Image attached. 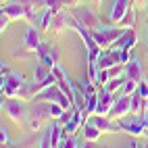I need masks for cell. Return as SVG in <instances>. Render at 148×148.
I'll return each instance as SVG.
<instances>
[{
    "label": "cell",
    "mask_w": 148,
    "mask_h": 148,
    "mask_svg": "<svg viewBox=\"0 0 148 148\" xmlns=\"http://www.w3.org/2000/svg\"><path fill=\"white\" fill-rule=\"evenodd\" d=\"M123 32L125 29L121 27V25H100V27H96V29H92V36H94V40L98 42V46L102 48H111L119 38L123 36Z\"/></svg>",
    "instance_id": "1"
},
{
    "label": "cell",
    "mask_w": 148,
    "mask_h": 148,
    "mask_svg": "<svg viewBox=\"0 0 148 148\" xmlns=\"http://www.w3.org/2000/svg\"><path fill=\"white\" fill-rule=\"evenodd\" d=\"M52 115H50V104L48 102H42V100H34V106L29 108V121H27V127H32L34 132L42 130L46 121H50Z\"/></svg>",
    "instance_id": "2"
},
{
    "label": "cell",
    "mask_w": 148,
    "mask_h": 148,
    "mask_svg": "<svg viewBox=\"0 0 148 148\" xmlns=\"http://www.w3.org/2000/svg\"><path fill=\"white\" fill-rule=\"evenodd\" d=\"M2 108L6 111V115L21 127V125H27L29 121V108L25 106V100L21 98H8L6 102H2Z\"/></svg>",
    "instance_id": "3"
},
{
    "label": "cell",
    "mask_w": 148,
    "mask_h": 148,
    "mask_svg": "<svg viewBox=\"0 0 148 148\" xmlns=\"http://www.w3.org/2000/svg\"><path fill=\"white\" fill-rule=\"evenodd\" d=\"M36 100H42V102H54V104H61L63 108L73 106V100H71V98H69V96H67L56 84L50 86V88H46V90H42L40 94L36 96Z\"/></svg>",
    "instance_id": "4"
},
{
    "label": "cell",
    "mask_w": 148,
    "mask_h": 148,
    "mask_svg": "<svg viewBox=\"0 0 148 148\" xmlns=\"http://www.w3.org/2000/svg\"><path fill=\"white\" fill-rule=\"evenodd\" d=\"M119 123H121V132L130 134V136H134V138L144 136V134L148 132L146 117H142V115H132V117L127 115V117H123V119H119Z\"/></svg>",
    "instance_id": "5"
},
{
    "label": "cell",
    "mask_w": 148,
    "mask_h": 148,
    "mask_svg": "<svg viewBox=\"0 0 148 148\" xmlns=\"http://www.w3.org/2000/svg\"><path fill=\"white\" fill-rule=\"evenodd\" d=\"M25 84V77L21 73L8 71L6 75H2V94L6 98H19V92Z\"/></svg>",
    "instance_id": "6"
},
{
    "label": "cell",
    "mask_w": 148,
    "mask_h": 148,
    "mask_svg": "<svg viewBox=\"0 0 148 148\" xmlns=\"http://www.w3.org/2000/svg\"><path fill=\"white\" fill-rule=\"evenodd\" d=\"M71 13L75 19H79V21L86 25V27H90V29H96V27H100V17L96 15V11H92V8H88V6H82V4H75L71 6Z\"/></svg>",
    "instance_id": "7"
},
{
    "label": "cell",
    "mask_w": 148,
    "mask_h": 148,
    "mask_svg": "<svg viewBox=\"0 0 148 148\" xmlns=\"http://www.w3.org/2000/svg\"><path fill=\"white\" fill-rule=\"evenodd\" d=\"M42 44V38H40V32H38L36 25H29L25 29V38H23V48L21 52L17 54H29V52H38V48Z\"/></svg>",
    "instance_id": "8"
},
{
    "label": "cell",
    "mask_w": 148,
    "mask_h": 148,
    "mask_svg": "<svg viewBox=\"0 0 148 148\" xmlns=\"http://www.w3.org/2000/svg\"><path fill=\"white\" fill-rule=\"evenodd\" d=\"M127 115H132V96L121 94V96L115 98V104L111 108V113H108V117L119 121V119H123V117H127Z\"/></svg>",
    "instance_id": "9"
},
{
    "label": "cell",
    "mask_w": 148,
    "mask_h": 148,
    "mask_svg": "<svg viewBox=\"0 0 148 148\" xmlns=\"http://www.w3.org/2000/svg\"><path fill=\"white\" fill-rule=\"evenodd\" d=\"M38 58L46 65V67H50V69H54L56 65H58V48L56 46H52V44H46V42H42L40 44V48H38Z\"/></svg>",
    "instance_id": "10"
},
{
    "label": "cell",
    "mask_w": 148,
    "mask_h": 148,
    "mask_svg": "<svg viewBox=\"0 0 148 148\" xmlns=\"http://www.w3.org/2000/svg\"><path fill=\"white\" fill-rule=\"evenodd\" d=\"M88 121L94 123V125H98L104 134H119V132H121V123L117 121V119H111L108 115H96V113H94Z\"/></svg>",
    "instance_id": "11"
},
{
    "label": "cell",
    "mask_w": 148,
    "mask_h": 148,
    "mask_svg": "<svg viewBox=\"0 0 148 148\" xmlns=\"http://www.w3.org/2000/svg\"><path fill=\"white\" fill-rule=\"evenodd\" d=\"M52 71H54V77H56V86L61 88V90L73 100V82H71V77L67 75V71L63 69V65L58 63V65L52 69Z\"/></svg>",
    "instance_id": "12"
},
{
    "label": "cell",
    "mask_w": 148,
    "mask_h": 148,
    "mask_svg": "<svg viewBox=\"0 0 148 148\" xmlns=\"http://www.w3.org/2000/svg\"><path fill=\"white\" fill-rule=\"evenodd\" d=\"M2 13L6 17H11V21H19V19H27L29 11L23 6V4H19L15 2V0H8V2L2 4Z\"/></svg>",
    "instance_id": "13"
},
{
    "label": "cell",
    "mask_w": 148,
    "mask_h": 148,
    "mask_svg": "<svg viewBox=\"0 0 148 148\" xmlns=\"http://www.w3.org/2000/svg\"><path fill=\"white\" fill-rule=\"evenodd\" d=\"M134 0H115L113 2V8H111V13H108V19H111V23H119L123 15L130 11V6H132Z\"/></svg>",
    "instance_id": "14"
},
{
    "label": "cell",
    "mask_w": 148,
    "mask_h": 148,
    "mask_svg": "<svg viewBox=\"0 0 148 148\" xmlns=\"http://www.w3.org/2000/svg\"><path fill=\"white\" fill-rule=\"evenodd\" d=\"M125 77L136 79V82H142L144 79V67H142V63H140V58H138V56H132L130 63L125 65Z\"/></svg>",
    "instance_id": "15"
},
{
    "label": "cell",
    "mask_w": 148,
    "mask_h": 148,
    "mask_svg": "<svg viewBox=\"0 0 148 148\" xmlns=\"http://www.w3.org/2000/svg\"><path fill=\"white\" fill-rule=\"evenodd\" d=\"M65 27H69V11H58L52 17V23H50V27H48V32L58 36Z\"/></svg>",
    "instance_id": "16"
},
{
    "label": "cell",
    "mask_w": 148,
    "mask_h": 148,
    "mask_svg": "<svg viewBox=\"0 0 148 148\" xmlns=\"http://www.w3.org/2000/svg\"><path fill=\"white\" fill-rule=\"evenodd\" d=\"M136 44H138V34H136V29H125L123 36H121L113 46L121 48V50H134Z\"/></svg>",
    "instance_id": "17"
},
{
    "label": "cell",
    "mask_w": 148,
    "mask_h": 148,
    "mask_svg": "<svg viewBox=\"0 0 148 148\" xmlns=\"http://www.w3.org/2000/svg\"><path fill=\"white\" fill-rule=\"evenodd\" d=\"M63 134H65V127H63V123H58V121L54 119V123L50 125V130H48V138H50V146H52V148H58Z\"/></svg>",
    "instance_id": "18"
},
{
    "label": "cell",
    "mask_w": 148,
    "mask_h": 148,
    "mask_svg": "<svg viewBox=\"0 0 148 148\" xmlns=\"http://www.w3.org/2000/svg\"><path fill=\"white\" fill-rule=\"evenodd\" d=\"M100 134H102V130H100L98 125H94V123H90V121L84 125V140L96 144L98 140H100Z\"/></svg>",
    "instance_id": "19"
},
{
    "label": "cell",
    "mask_w": 148,
    "mask_h": 148,
    "mask_svg": "<svg viewBox=\"0 0 148 148\" xmlns=\"http://www.w3.org/2000/svg\"><path fill=\"white\" fill-rule=\"evenodd\" d=\"M50 75H52V69H50V67H46L42 61H40V63H38V65L34 67V82L42 84V82H46Z\"/></svg>",
    "instance_id": "20"
},
{
    "label": "cell",
    "mask_w": 148,
    "mask_h": 148,
    "mask_svg": "<svg viewBox=\"0 0 148 148\" xmlns=\"http://www.w3.org/2000/svg\"><path fill=\"white\" fill-rule=\"evenodd\" d=\"M125 79H127V77L123 75H119V77H113V79H108L106 84H104V88H106V90L108 92H113V94H121V90H123V84H125Z\"/></svg>",
    "instance_id": "21"
},
{
    "label": "cell",
    "mask_w": 148,
    "mask_h": 148,
    "mask_svg": "<svg viewBox=\"0 0 148 148\" xmlns=\"http://www.w3.org/2000/svg\"><path fill=\"white\" fill-rule=\"evenodd\" d=\"M117 25H121L123 29H136V11H134V4L130 6V11L123 15V19Z\"/></svg>",
    "instance_id": "22"
},
{
    "label": "cell",
    "mask_w": 148,
    "mask_h": 148,
    "mask_svg": "<svg viewBox=\"0 0 148 148\" xmlns=\"http://www.w3.org/2000/svg\"><path fill=\"white\" fill-rule=\"evenodd\" d=\"M56 15V11H52L50 6H46L44 8V13H42V19H40V27L44 29V32H48V27H50L52 23V17Z\"/></svg>",
    "instance_id": "23"
},
{
    "label": "cell",
    "mask_w": 148,
    "mask_h": 148,
    "mask_svg": "<svg viewBox=\"0 0 148 148\" xmlns=\"http://www.w3.org/2000/svg\"><path fill=\"white\" fill-rule=\"evenodd\" d=\"M46 6H50L52 11H67L71 8V0H46Z\"/></svg>",
    "instance_id": "24"
},
{
    "label": "cell",
    "mask_w": 148,
    "mask_h": 148,
    "mask_svg": "<svg viewBox=\"0 0 148 148\" xmlns=\"http://www.w3.org/2000/svg\"><path fill=\"white\" fill-rule=\"evenodd\" d=\"M138 88H140V82L130 79V77H127V79H125V84H123V90H121V94L132 96V94H136V92H138Z\"/></svg>",
    "instance_id": "25"
},
{
    "label": "cell",
    "mask_w": 148,
    "mask_h": 148,
    "mask_svg": "<svg viewBox=\"0 0 148 148\" xmlns=\"http://www.w3.org/2000/svg\"><path fill=\"white\" fill-rule=\"evenodd\" d=\"M73 113H75V106H69V108H65V113H63L61 117H58L56 121L65 125V123H67V121H69V119H71V117H73Z\"/></svg>",
    "instance_id": "26"
},
{
    "label": "cell",
    "mask_w": 148,
    "mask_h": 148,
    "mask_svg": "<svg viewBox=\"0 0 148 148\" xmlns=\"http://www.w3.org/2000/svg\"><path fill=\"white\" fill-rule=\"evenodd\" d=\"M0 146H11V138H8V132H6V127H2L0 130Z\"/></svg>",
    "instance_id": "27"
},
{
    "label": "cell",
    "mask_w": 148,
    "mask_h": 148,
    "mask_svg": "<svg viewBox=\"0 0 148 148\" xmlns=\"http://www.w3.org/2000/svg\"><path fill=\"white\" fill-rule=\"evenodd\" d=\"M138 94H140L142 98H146V100H148V82H146V79H142V82H140V88H138Z\"/></svg>",
    "instance_id": "28"
},
{
    "label": "cell",
    "mask_w": 148,
    "mask_h": 148,
    "mask_svg": "<svg viewBox=\"0 0 148 148\" xmlns=\"http://www.w3.org/2000/svg\"><path fill=\"white\" fill-rule=\"evenodd\" d=\"M8 23H11V17H6L2 13V15H0V32H2V34H4V29L8 27Z\"/></svg>",
    "instance_id": "29"
},
{
    "label": "cell",
    "mask_w": 148,
    "mask_h": 148,
    "mask_svg": "<svg viewBox=\"0 0 148 148\" xmlns=\"http://www.w3.org/2000/svg\"><path fill=\"white\" fill-rule=\"evenodd\" d=\"M146 4H148V0H134V6H144L146 8Z\"/></svg>",
    "instance_id": "30"
},
{
    "label": "cell",
    "mask_w": 148,
    "mask_h": 148,
    "mask_svg": "<svg viewBox=\"0 0 148 148\" xmlns=\"http://www.w3.org/2000/svg\"><path fill=\"white\" fill-rule=\"evenodd\" d=\"M82 2H86V0H71V6H75V4H82Z\"/></svg>",
    "instance_id": "31"
},
{
    "label": "cell",
    "mask_w": 148,
    "mask_h": 148,
    "mask_svg": "<svg viewBox=\"0 0 148 148\" xmlns=\"http://www.w3.org/2000/svg\"><path fill=\"white\" fill-rule=\"evenodd\" d=\"M94 2H96V4H102V2H104V0H94Z\"/></svg>",
    "instance_id": "32"
},
{
    "label": "cell",
    "mask_w": 148,
    "mask_h": 148,
    "mask_svg": "<svg viewBox=\"0 0 148 148\" xmlns=\"http://www.w3.org/2000/svg\"><path fill=\"white\" fill-rule=\"evenodd\" d=\"M4 2H8V0H2V4H4Z\"/></svg>",
    "instance_id": "33"
},
{
    "label": "cell",
    "mask_w": 148,
    "mask_h": 148,
    "mask_svg": "<svg viewBox=\"0 0 148 148\" xmlns=\"http://www.w3.org/2000/svg\"><path fill=\"white\" fill-rule=\"evenodd\" d=\"M146 125H148V117H146Z\"/></svg>",
    "instance_id": "34"
},
{
    "label": "cell",
    "mask_w": 148,
    "mask_h": 148,
    "mask_svg": "<svg viewBox=\"0 0 148 148\" xmlns=\"http://www.w3.org/2000/svg\"><path fill=\"white\" fill-rule=\"evenodd\" d=\"M146 11H148V4H146Z\"/></svg>",
    "instance_id": "35"
}]
</instances>
